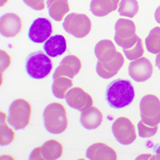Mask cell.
<instances>
[{
  "label": "cell",
  "instance_id": "1",
  "mask_svg": "<svg viewBox=\"0 0 160 160\" xmlns=\"http://www.w3.org/2000/svg\"><path fill=\"white\" fill-rule=\"evenodd\" d=\"M135 91L131 81L118 79L108 85L106 89V100L111 108L122 109L132 103Z\"/></svg>",
  "mask_w": 160,
  "mask_h": 160
},
{
  "label": "cell",
  "instance_id": "2",
  "mask_svg": "<svg viewBox=\"0 0 160 160\" xmlns=\"http://www.w3.org/2000/svg\"><path fill=\"white\" fill-rule=\"evenodd\" d=\"M43 122L50 133L60 134L64 132L68 124L64 107L59 102L49 104L43 112Z\"/></svg>",
  "mask_w": 160,
  "mask_h": 160
},
{
  "label": "cell",
  "instance_id": "3",
  "mask_svg": "<svg viewBox=\"0 0 160 160\" xmlns=\"http://www.w3.org/2000/svg\"><path fill=\"white\" fill-rule=\"evenodd\" d=\"M53 63L47 54L42 51L33 52L28 55L25 62V70L31 78L44 79L51 72Z\"/></svg>",
  "mask_w": 160,
  "mask_h": 160
},
{
  "label": "cell",
  "instance_id": "4",
  "mask_svg": "<svg viewBox=\"0 0 160 160\" xmlns=\"http://www.w3.org/2000/svg\"><path fill=\"white\" fill-rule=\"evenodd\" d=\"M8 122L16 130L24 129L29 124L32 115L30 103L23 98L12 102L8 111Z\"/></svg>",
  "mask_w": 160,
  "mask_h": 160
},
{
  "label": "cell",
  "instance_id": "5",
  "mask_svg": "<svg viewBox=\"0 0 160 160\" xmlns=\"http://www.w3.org/2000/svg\"><path fill=\"white\" fill-rule=\"evenodd\" d=\"M115 31L114 40L123 51L133 47L140 38L136 34L135 24L128 19H119L115 24Z\"/></svg>",
  "mask_w": 160,
  "mask_h": 160
},
{
  "label": "cell",
  "instance_id": "6",
  "mask_svg": "<svg viewBox=\"0 0 160 160\" xmlns=\"http://www.w3.org/2000/svg\"><path fill=\"white\" fill-rule=\"evenodd\" d=\"M92 23L85 14L71 13L64 18L63 28L65 32L77 38H83L90 32Z\"/></svg>",
  "mask_w": 160,
  "mask_h": 160
},
{
  "label": "cell",
  "instance_id": "7",
  "mask_svg": "<svg viewBox=\"0 0 160 160\" xmlns=\"http://www.w3.org/2000/svg\"><path fill=\"white\" fill-rule=\"evenodd\" d=\"M140 114L142 122L150 127L160 123V100L153 94H147L140 101Z\"/></svg>",
  "mask_w": 160,
  "mask_h": 160
},
{
  "label": "cell",
  "instance_id": "8",
  "mask_svg": "<svg viewBox=\"0 0 160 160\" xmlns=\"http://www.w3.org/2000/svg\"><path fill=\"white\" fill-rule=\"evenodd\" d=\"M112 131L120 144L124 146L132 144L136 140V128L132 121L126 117L117 118L112 124Z\"/></svg>",
  "mask_w": 160,
  "mask_h": 160
},
{
  "label": "cell",
  "instance_id": "9",
  "mask_svg": "<svg viewBox=\"0 0 160 160\" xmlns=\"http://www.w3.org/2000/svg\"><path fill=\"white\" fill-rule=\"evenodd\" d=\"M63 146L54 139L46 142L40 147H37L30 154L31 160H55L63 154Z\"/></svg>",
  "mask_w": 160,
  "mask_h": 160
},
{
  "label": "cell",
  "instance_id": "10",
  "mask_svg": "<svg viewBox=\"0 0 160 160\" xmlns=\"http://www.w3.org/2000/svg\"><path fill=\"white\" fill-rule=\"evenodd\" d=\"M65 100L70 108L81 112L90 108L93 104L91 96L80 87L69 89L66 93Z\"/></svg>",
  "mask_w": 160,
  "mask_h": 160
},
{
  "label": "cell",
  "instance_id": "11",
  "mask_svg": "<svg viewBox=\"0 0 160 160\" xmlns=\"http://www.w3.org/2000/svg\"><path fill=\"white\" fill-rule=\"evenodd\" d=\"M52 24L47 18H38L32 23L28 29V38L34 43H43L51 37Z\"/></svg>",
  "mask_w": 160,
  "mask_h": 160
},
{
  "label": "cell",
  "instance_id": "12",
  "mask_svg": "<svg viewBox=\"0 0 160 160\" xmlns=\"http://www.w3.org/2000/svg\"><path fill=\"white\" fill-rule=\"evenodd\" d=\"M129 77L136 82H144L153 74V66L150 61L145 57L133 60L128 66Z\"/></svg>",
  "mask_w": 160,
  "mask_h": 160
},
{
  "label": "cell",
  "instance_id": "13",
  "mask_svg": "<svg viewBox=\"0 0 160 160\" xmlns=\"http://www.w3.org/2000/svg\"><path fill=\"white\" fill-rule=\"evenodd\" d=\"M81 68V62L76 55H67L65 56L60 63L55 69L53 74V79L60 77H68V78H74L77 75Z\"/></svg>",
  "mask_w": 160,
  "mask_h": 160
},
{
  "label": "cell",
  "instance_id": "14",
  "mask_svg": "<svg viewBox=\"0 0 160 160\" xmlns=\"http://www.w3.org/2000/svg\"><path fill=\"white\" fill-rule=\"evenodd\" d=\"M22 29V20L16 13H7L2 16L0 21L1 34L6 38L17 36Z\"/></svg>",
  "mask_w": 160,
  "mask_h": 160
},
{
  "label": "cell",
  "instance_id": "15",
  "mask_svg": "<svg viewBox=\"0 0 160 160\" xmlns=\"http://www.w3.org/2000/svg\"><path fill=\"white\" fill-rule=\"evenodd\" d=\"M124 63V59L121 53H116V57L108 63H102L98 61L96 65V72L97 74L101 78L103 79H110L119 72Z\"/></svg>",
  "mask_w": 160,
  "mask_h": 160
},
{
  "label": "cell",
  "instance_id": "16",
  "mask_svg": "<svg viewBox=\"0 0 160 160\" xmlns=\"http://www.w3.org/2000/svg\"><path fill=\"white\" fill-rule=\"evenodd\" d=\"M85 156L90 160H116L117 154L114 149L108 145L98 142L89 146Z\"/></svg>",
  "mask_w": 160,
  "mask_h": 160
},
{
  "label": "cell",
  "instance_id": "17",
  "mask_svg": "<svg viewBox=\"0 0 160 160\" xmlns=\"http://www.w3.org/2000/svg\"><path fill=\"white\" fill-rule=\"evenodd\" d=\"M45 52L51 58L62 55L67 51V42L63 35H54L49 38L43 46Z\"/></svg>",
  "mask_w": 160,
  "mask_h": 160
},
{
  "label": "cell",
  "instance_id": "18",
  "mask_svg": "<svg viewBox=\"0 0 160 160\" xmlns=\"http://www.w3.org/2000/svg\"><path fill=\"white\" fill-rule=\"evenodd\" d=\"M103 116L99 109L91 107L89 109L81 112L80 121L85 129L93 130L98 128L102 123Z\"/></svg>",
  "mask_w": 160,
  "mask_h": 160
},
{
  "label": "cell",
  "instance_id": "19",
  "mask_svg": "<svg viewBox=\"0 0 160 160\" xmlns=\"http://www.w3.org/2000/svg\"><path fill=\"white\" fill-rule=\"evenodd\" d=\"M120 0H91L89 10L93 16L103 17L117 9Z\"/></svg>",
  "mask_w": 160,
  "mask_h": 160
},
{
  "label": "cell",
  "instance_id": "20",
  "mask_svg": "<svg viewBox=\"0 0 160 160\" xmlns=\"http://www.w3.org/2000/svg\"><path fill=\"white\" fill-rule=\"evenodd\" d=\"M116 49L111 40H102L96 44L94 54L97 59L102 63H108L116 57Z\"/></svg>",
  "mask_w": 160,
  "mask_h": 160
},
{
  "label": "cell",
  "instance_id": "21",
  "mask_svg": "<svg viewBox=\"0 0 160 160\" xmlns=\"http://www.w3.org/2000/svg\"><path fill=\"white\" fill-rule=\"evenodd\" d=\"M49 15L55 21H62L70 10L68 0H47Z\"/></svg>",
  "mask_w": 160,
  "mask_h": 160
},
{
  "label": "cell",
  "instance_id": "22",
  "mask_svg": "<svg viewBox=\"0 0 160 160\" xmlns=\"http://www.w3.org/2000/svg\"><path fill=\"white\" fill-rule=\"evenodd\" d=\"M72 85L73 82L71 78H66L63 77L55 78L51 86L53 95L59 99L65 98L66 93L69 89H72Z\"/></svg>",
  "mask_w": 160,
  "mask_h": 160
},
{
  "label": "cell",
  "instance_id": "23",
  "mask_svg": "<svg viewBox=\"0 0 160 160\" xmlns=\"http://www.w3.org/2000/svg\"><path fill=\"white\" fill-rule=\"evenodd\" d=\"M7 114L1 112V124H0V143L2 146H7L11 144L15 139L16 133L9 126L6 121Z\"/></svg>",
  "mask_w": 160,
  "mask_h": 160
},
{
  "label": "cell",
  "instance_id": "24",
  "mask_svg": "<svg viewBox=\"0 0 160 160\" xmlns=\"http://www.w3.org/2000/svg\"><path fill=\"white\" fill-rule=\"evenodd\" d=\"M147 51L151 54H158L160 52V27H155L150 30L145 40Z\"/></svg>",
  "mask_w": 160,
  "mask_h": 160
},
{
  "label": "cell",
  "instance_id": "25",
  "mask_svg": "<svg viewBox=\"0 0 160 160\" xmlns=\"http://www.w3.org/2000/svg\"><path fill=\"white\" fill-rule=\"evenodd\" d=\"M139 5L137 0H121L119 3L118 12L120 16L132 19L138 14Z\"/></svg>",
  "mask_w": 160,
  "mask_h": 160
},
{
  "label": "cell",
  "instance_id": "26",
  "mask_svg": "<svg viewBox=\"0 0 160 160\" xmlns=\"http://www.w3.org/2000/svg\"><path fill=\"white\" fill-rule=\"evenodd\" d=\"M123 51H124V55L128 60L133 61L142 58L143 54H144V48H143L142 39L139 38L138 42L134 45L133 47L128 49V50H124Z\"/></svg>",
  "mask_w": 160,
  "mask_h": 160
},
{
  "label": "cell",
  "instance_id": "27",
  "mask_svg": "<svg viewBox=\"0 0 160 160\" xmlns=\"http://www.w3.org/2000/svg\"><path fill=\"white\" fill-rule=\"evenodd\" d=\"M138 135L142 138H151L154 135H155L158 131V126L155 127H150V126L146 125L144 124L142 120L138 122Z\"/></svg>",
  "mask_w": 160,
  "mask_h": 160
},
{
  "label": "cell",
  "instance_id": "28",
  "mask_svg": "<svg viewBox=\"0 0 160 160\" xmlns=\"http://www.w3.org/2000/svg\"><path fill=\"white\" fill-rule=\"evenodd\" d=\"M23 2L33 10L42 11L45 9V0H23Z\"/></svg>",
  "mask_w": 160,
  "mask_h": 160
},
{
  "label": "cell",
  "instance_id": "29",
  "mask_svg": "<svg viewBox=\"0 0 160 160\" xmlns=\"http://www.w3.org/2000/svg\"><path fill=\"white\" fill-rule=\"evenodd\" d=\"M11 63V58L8 55V53L4 51H1V72H3L4 70H6Z\"/></svg>",
  "mask_w": 160,
  "mask_h": 160
},
{
  "label": "cell",
  "instance_id": "30",
  "mask_svg": "<svg viewBox=\"0 0 160 160\" xmlns=\"http://www.w3.org/2000/svg\"><path fill=\"white\" fill-rule=\"evenodd\" d=\"M154 19L156 20V22L160 24V5L157 8L154 12Z\"/></svg>",
  "mask_w": 160,
  "mask_h": 160
},
{
  "label": "cell",
  "instance_id": "31",
  "mask_svg": "<svg viewBox=\"0 0 160 160\" xmlns=\"http://www.w3.org/2000/svg\"><path fill=\"white\" fill-rule=\"evenodd\" d=\"M151 159H160V146H158V148L156 149V154Z\"/></svg>",
  "mask_w": 160,
  "mask_h": 160
},
{
  "label": "cell",
  "instance_id": "32",
  "mask_svg": "<svg viewBox=\"0 0 160 160\" xmlns=\"http://www.w3.org/2000/svg\"><path fill=\"white\" fill-rule=\"evenodd\" d=\"M155 65H156V67L160 70V52L158 53V55H157L156 58H155Z\"/></svg>",
  "mask_w": 160,
  "mask_h": 160
},
{
  "label": "cell",
  "instance_id": "33",
  "mask_svg": "<svg viewBox=\"0 0 160 160\" xmlns=\"http://www.w3.org/2000/svg\"><path fill=\"white\" fill-rule=\"evenodd\" d=\"M1 1H2V2H1V6H3L4 4L8 2V0H1Z\"/></svg>",
  "mask_w": 160,
  "mask_h": 160
}]
</instances>
